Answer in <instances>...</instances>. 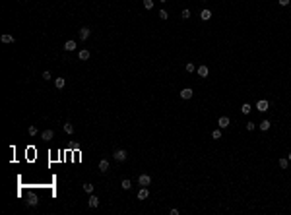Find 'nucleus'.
I'll list each match as a JSON object with an SVG mask.
<instances>
[{
  "label": "nucleus",
  "instance_id": "20e7f679",
  "mask_svg": "<svg viewBox=\"0 0 291 215\" xmlns=\"http://www.w3.org/2000/svg\"><path fill=\"white\" fill-rule=\"evenodd\" d=\"M138 184H140V186H150V184H151V176H150V175H140Z\"/></svg>",
  "mask_w": 291,
  "mask_h": 215
},
{
  "label": "nucleus",
  "instance_id": "1a4fd4ad",
  "mask_svg": "<svg viewBox=\"0 0 291 215\" xmlns=\"http://www.w3.org/2000/svg\"><path fill=\"white\" fill-rule=\"evenodd\" d=\"M0 41H2L4 45H10V43H14L16 39H14V35H10V33H4L2 37H0Z\"/></svg>",
  "mask_w": 291,
  "mask_h": 215
},
{
  "label": "nucleus",
  "instance_id": "4be33fe9",
  "mask_svg": "<svg viewBox=\"0 0 291 215\" xmlns=\"http://www.w3.org/2000/svg\"><path fill=\"white\" fill-rule=\"evenodd\" d=\"M250 111H252V107H250V105H248V103H243V107H241V113H243V114H248Z\"/></svg>",
  "mask_w": 291,
  "mask_h": 215
},
{
  "label": "nucleus",
  "instance_id": "412c9836",
  "mask_svg": "<svg viewBox=\"0 0 291 215\" xmlns=\"http://www.w3.org/2000/svg\"><path fill=\"white\" fill-rule=\"evenodd\" d=\"M270 126H272V122H270V120H262V122H260V130H262V132L270 130Z\"/></svg>",
  "mask_w": 291,
  "mask_h": 215
},
{
  "label": "nucleus",
  "instance_id": "f03ea898",
  "mask_svg": "<svg viewBox=\"0 0 291 215\" xmlns=\"http://www.w3.org/2000/svg\"><path fill=\"white\" fill-rule=\"evenodd\" d=\"M268 107H270V103L266 101V99H258V103H256V111L258 113H266Z\"/></svg>",
  "mask_w": 291,
  "mask_h": 215
},
{
  "label": "nucleus",
  "instance_id": "2f4dec72",
  "mask_svg": "<svg viewBox=\"0 0 291 215\" xmlns=\"http://www.w3.org/2000/svg\"><path fill=\"white\" fill-rule=\"evenodd\" d=\"M43 80H51V72H43Z\"/></svg>",
  "mask_w": 291,
  "mask_h": 215
},
{
  "label": "nucleus",
  "instance_id": "4468645a",
  "mask_svg": "<svg viewBox=\"0 0 291 215\" xmlns=\"http://www.w3.org/2000/svg\"><path fill=\"white\" fill-rule=\"evenodd\" d=\"M76 47H78V45H76V41H66V43H64V50L72 52L74 49H76Z\"/></svg>",
  "mask_w": 291,
  "mask_h": 215
},
{
  "label": "nucleus",
  "instance_id": "5701e85b",
  "mask_svg": "<svg viewBox=\"0 0 291 215\" xmlns=\"http://www.w3.org/2000/svg\"><path fill=\"white\" fill-rule=\"evenodd\" d=\"M211 138H214V140H221V128L211 130Z\"/></svg>",
  "mask_w": 291,
  "mask_h": 215
},
{
  "label": "nucleus",
  "instance_id": "f257e3e1",
  "mask_svg": "<svg viewBox=\"0 0 291 215\" xmlns=\"http://www.w3.org/2000/svg\"><path fill=\"white\" fill-rule=\"evenodd\" d=\"M126 157H128L126 149H115V153H113V159H115V161H119V163H124V161H126Z\"/></svg>",
  "mask_w": 291,
  "mask_h": 215
},
{
  "label": "nucleus",
  "instance_id": "473e14b6",
  "mask_svg": "<svg viewBox=\"0 0 291 215\" xmlns=\"http://www.w3.org/2000/svg\"><path fill=\"white\" fill-rule=\"evenodd\" d=\"M287 159H289V161H291V151H289V155H287Z\"/></svg>",
  "mask_w": 291,
  "mask_h": 215
},
{
  "label": "nucleus",
  "instance_id": "f8f14e48",
  "mask_svg": "<svg viewBox=\"0 0 291 215\" xmlns=\"http://www.w3.org/2000/svg\"><path fill=\"white\" fill-rule=\"evenodd\" d=\"M37 203H39L37 196H35V194H29V198H27V206H29V207H35Z\"/></svg>",
  "mask_w": 291,
  "mask_h": 215
},
{
  "label": "nucleus",
  "instance_id": "72a5a7b5",
  "mask_svg": "<svg viewBox=\"0 0 291 215\" xmlns=\"http://www.w3.org/2000/svg\"><path fill=\"white\" fill-rule=\"evenodd\" d=\"M161 2H167V0H161Z\"/></svg>",
  "mask_w": 291,
  "mask_h": 215
},
{
  "label": "nucleus",
  "instance_id": "cd10ccee",
  "mask_svg": "<svg viewBox=\"0 0 291 215\" xmlns=\"http://www.w3.org/2000/svg\"><path fill=\"white\" fill-rule=\"evenodd\" d=\"M159 18H161V19H167V18H169L167 10H159Z\"/></svg>",
  "mask_w": 291,
  "mask_h": 215
},
{
  "label": "nucleus",
  "instance_id": "7c9ffc66",
  "mask_svg": "<svg viewBox=\"0 0 291 215\" xmlns=\"http://www.w3.org/2000/svg\"><path fill=\"white\" fill-rule=\"evenodd\" d=\"M278 2H279V6H289L291 0H278Z\"/></svg>",
  "mask_w": 291,
  "mask_h": 215
},
{
  "label": "nucleus",
  "instance_id": "0eeeda50",
  "mask_svg": "<svg viewBox=\"0 0 291 215\" xmlns=\"http://www.w3.org/2000/svg\"><path fill=\"white\" fill-rule=\"evenodd\" d=\"M89 35H91V29H89V27H82V29H80V39H82V41H87Z\"/></svg>",
  "mask_w": 291,
  "mask_h": 215
},
{
  "label": "nucleus",
  "instance_id": "39448f33",
  "mask_svg": "<svg viewBox=\"0 0 291 215\" xmlns=\"http://www.w3.org/2000/svg\"><path fill=\"white\" fill-rule=\"evenodd\" d=\"M192 95H194V91L190 87H184L183 91H181V99H184V101H188V99H192Z\"/></svg>",
  "mask_w": 291,
  "mask_h": 215
},
{
  "label": "nucleus",
  "instance_id": "dca6fc26",
  "mask_svg": "<svg viewBox=\"0 0 291 215\" xmlns=\"http://www.w3.org/2000/svg\"><path fill=\"white\" fill-rule=\"evenodd\" d=\"M97 206H99V198L89 194V207H97Z\"/></svg>",
  "mask_w": 291,
  "mask_h": 215
},
{
  "label": "nucleus",
  "instance_id": "c85d7f7f",
  "mask_svg": "<svg viewBox=\"0 0 291 215\" xmlns=\"http://www.w3.org/2000/svg\"><path fill=\"white\" fill-rule=\"evenodd\" d=\"M254 128H256V124H254V122H247V130H248V132H252Z\"/></svg>",
  "mask_w": 291,
  "mask_h": 215
},
{
  "label": "nucleus",
  "instance_id": "b1692460",
  "mask_svg": "<svg viewBox=\"0 0 291 215\" xmlns=\"http://www.w3.org/2000/svg\"><path fill=\"white\" fill-rule=\"evenodd\" d=\"M184 70H186V72H188V74H192V72H194V70H196V66H194V64H192V62H186V66H184Z\"/></svg>",
  "mask_w": 291,
  "mask_h": 215
},
{
  "label": "nucleus",
  "instance_id": "6ab92c4d",
  "mask_svg": "<svg viewBox=\"0 0 291 215\" xmlns=\"http://www.w3.org/2000/svg\"><path fill=\"white\" fill-rule=\"evenodd\" d=\"M278 165H279V169H283V171H285V169L289 167V159H285V157H283V159H279V161H278Z\"/></svg>",
  "mask_w": 291,
  "mask_h": 215
},
{
  "label": "nucleus",
  "instance_id": "a878e982",
  "mask_svg": "<svg viewBox=\"0 0 291 215\" xmlns=\"http://www.w3.org/2000/svg\"><path fill=\"white\" fill-rule=\"evenodd\" d=\"M144 8L146 10H153V0H144Z\"/></svg>",
  "mask_w": 291,
  "mask_h": 215
},
{
  "label": "nucleus",
  "instance_id": "9d476101",
  "mask_svg": "<svg viewBox=\"0 0 291 215\" xmlns=\"http://www.w3.org/2000/svg\"><path fill=\"white\" fill-rule=\"evenodd\" d=\"M208 74H210V70H208V66H206V64L198 66V76L200 78H208Z\"/></svg>",
  "mask_w": 291,
  "mask_h": 215
},
{
  "label": "nucleus",
  "instance_id": "393cba45",
  "mask_svg": "<svg viewBox=\"0 0 291 215\" xmlns=\"http://www.w3.org/2000/svg\"><path fill=\"white\" fill-rule=\"evenodd\" d=\"M83 192H87V194H93V184H89V182H86V184H83Z\"/></svg>",
  "mask_w": 291,
  "mask_h": 215
},
{
  "label": "nucleus",
  "instance_id": "9b49d317",
  "mask_svg": "<svg viewBox=\"0 0 291 215\" xmlns=\"http://www.w3.org/2000/svg\"><path fill=\"white\" fill-rule=\"evenodd\" d=\"M41 138H43L45 141H51L52 138H55V132H52V130H45V132L41 134Z\"/></svg>",
  "mask_w": 291,
  "mask_h": 215
},
{
  "label": "nucleus",
  "instance_id": "7ed1b4c3",
  "mask_svg": "<svg viewBox=\"0 0 291 215\" xmlns=\"http://www.w3.org/2000/svg\"><path fill=\"white\" fill-rule=\"evenodd\" d=\"M229 124H231V120H229V116H219V118H218V126H219L221 130L229 128Z\"/></svg>",
  "mask_w": 291,
  "mask_h": 215
},
{
  "label": "nucleus",
  "instance_id": "f3484780",
  "mask_svg": "<svg viewBox=\"0 0 291 215\" xmlns=\"http://www.w3.org/2000/svg\"><path fill=\"white\" fill-rule=\"evenodd\" d=\"M64 85H66V80H64V78H56V80H55V87H56V89H62Z\"/></svg>",
  "mask_w": 291,
  "mask_h": 215
},
{
  "label": "nucleus",
  "instance_id": "6e6552de",
  "mask_svg": "<svg viewBox=\"0 0 291 215\" xmlns=\"http://www.w3.org/2000/svg\"><path fill=\"white\" fill-rule=\"evenodd\" d=\"M150 196V190H147V186H142L138 190V200H146V198Z\"/></svg>",
  "mask_w": 291,
  "mask_h": 215
},
{
  "label": "nucleus",
  "instance_id": "423d86ee",
  "mask_svg": "<svg viewBox=\"0 0 291 215\" xmlns=\"http://www.w3.org/2000/svg\"><path fill=\"white\" fill-rule=\"evenodd\" d=\"M211 10H208V8H204L202 12H200V19H202V22H208V19H211Z\"/></svg>",
  "mask_w": 291,
  "mask_h": 215
},
{
  "label": "nucleus",
  "instance_id": "aec40b11",
  "mask_svg": "<svg viewBox=\"0 0 291 215\" xmlns=\"http://www.w3.org/2000/svg\"><path fill=\"white\" fill-rule=\"evenodd\" d=\"M120 188H122V190H130V188H132V182L128 180V178H124V180L120 182Z\"/></svg>",
  "mask_w": 291,
  "mask_h": 215
},
{
  "label": "nucleus",
  "instance_id": "c756f323",
  "mask_svg": "<svg viewBox=\"0 0 291 215\" xmlns=\"http://www.w3.org/2000/svg\"><path fill=\"white\" fill-rule=\"evenodd\" d=\"M27 132H29V136H37V128H35V126H29Z\"/></svg>",
  "mask_w": 291,
  "mask_h": 215
},
{
  "label": "nucleus",
  "instance_id": "bb28decb",
  "mask_svg": "<svg viewBox=\"0 0 291 215\" xmlns=\"http://www.w3.org/2000/svg\"><path fill=\"white\" fill-rule=\"evenodd\" d=\"M181 16H183V19H188V18H190V10H188V8H184Z\"/></svg>",
  "mask_w": 291,
  "mask_h": 215
},
{
  "label": "nucleus",
  "instance_id": "ddd939ff",
  "mask_svg": "<svg viewBox=\"0 0 291 215\" xmlns=\"http://www.w3.org/2000/svg\"><path fill=\"white\" fill-rule=\"evenodd\" d=\"M99 171H101V172H107V171H109V161H107V159H101V161H99Z\"/></svg>",
  "mask_w": 291,
  "mask_h": 215
},
{
  "label": "nucleus",
  "instance_id": "a211bd4d",
  "mask_svg": "<svg viewBox=\"0 0 291 215\" xmlns=\"http://www.w3.org/2000/svg\"><path fill=\"white\" fill-rule=\"evenodd\" d=\"M64 132H66L68 136H72V134H74V124H70V122H64Z\"/></svg>",
  "mask_w": 291,
  "mask_h": 215
},
{
  "label": "nucleus",
  "instance_id": "2eb2a0df",
  "mask_svg": "<svg viewBox=\"0 0 291 215\" xmlns=\"http://www.w3.org/2000/svg\"><path fill=\"white\" fill-rule=\"evenodd\" d=\"M78 58H80V60H89V50L87 49H82L80 52H78Z\"/></svg>",
  "mask_w": 291,
  "mask_h": 215
}]
</instances>
